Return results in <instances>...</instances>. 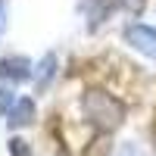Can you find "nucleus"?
<instances>
[{
    "instance_id": "obj_1",
    "label": "nucleus",
    "mask_w": 156,
    "mask_h": 156,
    "mask_svg": "<svg viewBox=\"0 0 156 156\" xmlns=\"http://www.w3.org/2000/svg\"><path fill=\"white\" fill-rule=\"evenodd\" d=\"M81 109H84V119L94 125L97 131H115V128L125 122V106H122V100H115L112 94H106V90H100V87L84 90Z\"/></svg>"
},
{
    "instance_id": "obj_2",
    "label": "nucleus",
    "mask_w": 156,
    "mask_h": 156,
    "mask_svg": "<svg viewBox=\"0 0 156 156\" xmlns=\"http://www.w3.org/2000/svg\"><path fill=\"white\" fill-rule=\"evenodd\" d=\"M122 37H125V44L131 47V50H137V53L156 59V28H153V25L131 22V25L122 28Z\"/></svg>"
},
{
    "instance_id": "obj_3",
    "label": "nucleus",
    "mask_w": 156,
    "mask_h": 156,
    "mask_svg": "<svg viewBox=\"0 0 156 156\" xmlns=\"http://www.w3.org/2000/svg\"><path fill=\"white\" fill-rule=\"evenodd\" d=\"M0 78L12 84H22L31 78V59L28 56H3L0 59Z\"/></svg>"
},
{
    "instance_id": "obj_4",
    "label": "nucleus",
    "mask_w": 156,
    "mask_h": 156,
    "mask_svg": "<svg viewBox=\"0 0 156 156\" xmlns=\"http://www.w3.org/2000/svg\"><path fill=\"white\" fill-rule=\"evenodd\" d=\"M59 72V56L50 50V53L41 56V62H37V72H34V94H47L50 84H53V78Z\"/></svg>"
},
{
    "instance_id": "obj_5",
    "label": "nucleus",
    "mask_w": 156,
    "mask_h": 156,
    "mask_svg": "<svg viewBox=\"0 0 156 156\" xmlns=\"http://www.w3.org/2000/svg\"><path fill=\"white\" fill-rule=\"evenodd\" d=\"M31 122H34V100L31 97H16L6 125L9 128H25V125H31Z\"/></svg>"
},
{
    "instance_id": "obj_6",
    "label": "nucleus",
    "mask_w": 156,
    "mask_h": 156,
    "mask_svg": "<svg viewBox=\"0 0 156 156\" xmlns=\"http://www.w3.org/2000/svg\"><path fill=\"white\" fill-rule=\"evenodd\" d=\"M12 103H16V94H12L9 87H0V115H9Z\"/></svg>"
},
{
    "instance_id": "obj_7",
    "label": "nucleus",
    "mask_w": 156,
    "mask_h": 156,
    "mask_svg": "<svg viewBox=\"0 0 156 156\" xmlns=\"http://www.w3.org/2000/svg\"><path fill=\"white\" fill-rule=\"evenodd\" d=\"M9 153H12V156H28V147H25V140L12 137V140H9Z\"/></svg>"
},
{
    "instance_id": "obj_8",
    "label": "nucleus",
    "mask_w": 156,
    "mask_h": 156,
    "mask_svg": "<svg viewBox=\"0 0 156 156\" xmlns=\"http://www.w3.org/2000/svg\"><path fill=\"white\" fill-rule=\"evenodd\" d=\"M6 31V0H0V34Z\"/></svg>"
},
{
    "instance_id": "obj_9",
    "label": "nucleus",
    "mask_w": 156,
    "mask_h": 156,
    "mask_svg": "<svg viewBox=\"0 0 156 156\" xmlns=\"http://www.w3.org/2000/svg\"><path fill=\"white\" fill-rule=\"evenodd\" d=\"M119 156H137V150H134V147H131V144H125V147H122V153H119Z\"/></svg>"
}]
</instances>
